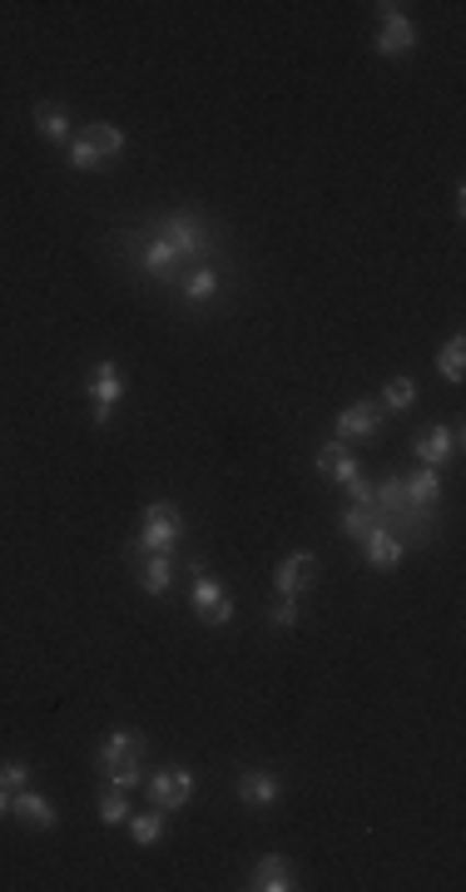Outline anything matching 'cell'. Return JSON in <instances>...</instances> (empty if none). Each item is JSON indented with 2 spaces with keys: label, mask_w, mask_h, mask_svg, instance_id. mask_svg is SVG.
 <instances>
[{
  "label": "cell",
  "mask_w": 466,
  "mask_h": 892,
  "mask_svg": "<svg viewBox=\"0 0 466 892\" xmlns=\"http://www.w3.org/2000/svg\"><path fill=\"white\" fill-rule=\"evenodd\" d=\"M159 233H164V239L174 243V253H179L184 263H208V259L218 253V233H214V224H208L204 214H189V208H174V214H164Z\"/></svg>",
  "instance_id": "1"
},
{
  "label": "cell",
  "mask_w": 466,
  "mask_h": 892,
  "mask_svg": "<svg viewBox=\"0 0 466 892\" xmlns=\"http://www.w3.org/2000/svg\"><path fill=\"white\" fill-rule=\"evenodd\" d=\"M125 253L135 259V268L145 273V278H159V283H184V273L189 268H198V263H184L174 253V243L164 239L159 229H149V233H139V239H125Z\"/></svg>",
  "instance_id": "2"
},
{
  "label": "cell",
  "mask_w": 466,
  "mask_h": 892,
  "mask_svg": "<svg viewBox=\"0 0 466 892\" xmlns=\"http://www.w3.org/2000/svg\"><path fill=\"white\" fill-rule=\"evenodd\" d=\"M84 397H90V422L94 426L110 422L114 407L125 402V373H120V363L100 357V363L90 367V377H84Z\"/></svg>",
  "instance_id": "3"
},
{
  "label": "cell",
  "mask_w": 466,
  "mask_h": 892,
  "mask_svg": "<svg viewBox=\"0 0 466 892\" xmlns=\"http://www.w3.org/2000/svg\"><path fill=\"white\" fill-rule=\"evenodd\" d=\"M179 536H184V516H179L174 501H155L145 506V526L135 536V556H155V550H174Z\"/></svg>",
  "instance_id": "4"
},
{
  "label": "cell",
  "mask_w": 466,
  "mask_h": 892,
  "mask_svg": "<svg viewBox=\"0 0 466 892\" xmlns=\"http://www.w3.org/2000/svg\"><path fill=\"white\" fill-rule=\"evenodd\" d=\"M189 605H194L198 625H208V630H218V625L234 620V601H228V591L198 561H194V591H189Z\"/></svg>",
  "instance_id": "5"
},
{
  "label": "cell",
  "mask_w": 466,
  "mask_h": 892,
  "mask_svg": "<svg viewBox=\"0 0 466 892\" xmlns=\"http://www.w3.org/2000/svg\"><path fill=\"white\" fill-rule=\"evenodd\" d=\"M377 15H383V31H377L373 50L383 60H407L417 50V25L402 15V5H377Z\"/></svg>",
  "instance_id": "6"
},
{
  "label": "cell",
  "mask_w": 466,
  "mask_h": 892,
  "mask_svg": "<svg viewBox=\"0 0 466 892\" xmlns=\"http://www.w3.org/2000/svg\"><path fill=\"white\" fill-rule=\"evenodd\" d=\"M318 575H322L318 556H312V550H293V556H283V561L273 565V595H303L318 585Z\"/></svg>",
  "instance_id": "7"
},
{
  "label": "cell",
  "mask_w": 466,
  "mask_h": 892,
  "mask_svg": "<svg viewBox=\"0 0 466 892\" xmlns=\"http://www.w3.org/2000/svg\"><path fill=\"white\" fill-rule=\"evenodd\" d=\"M145 758H149V739L139 734V729H114V734L100 744V754H94V774H104V768L145 764Z\"/></svg>",
  "instance_id": "8"
},
{
  "label": "cell",
  "mask_w": 466,
  "mask_h": 892,
  "mask_svg": "<svg viewBox=\"0 0 466 892\" xmlns=\"http://www.w3.org/2000/svg\"><path fill=\"white\" fill-rule=\"evenodd\" d=\"M145 789H149V803H155L159 813H179L189 799H194V774H189V768H159L155 778H145Z\"/></svg>",
  "instance_id": "9"
},
{
  "label": "cell",
  "mask_w": 466,
  "mask_h": 892,
  "mask_svg": "<svg viewBox=\"0 0 466 892\" xmlns=\"http://www.w3.org/2000/svg\"><path fill=\"white\" fill-rule=\"evenodd\" d=\"M383 416L387 412L377 402H353V407H342V412H338L332 436H338V442H348V446H353V442H373V436L383 432Z\"/></svg>",
  "instance_id": "10"
},
{
  "label": "cell",
  "mask_w": 466,
  "mask_h": 892,
  "mask_svg": "<svg viewBox=\"0 0 466 892\" xmlns=\"http://www.w3.org/2000/svg\"><path fill=\"white\" fill-rule=\"evenodd\" d=\"M412 451L422 467H442V461H452L456 451H462V426H442V422L422 426V432L412 436Z\"/></svg>",
  "instance_id": "11"
},
{
  "label": "cell",
  "mask_w": 466,
  "mask_h": 892,
  "mask_svg": "<svg viewBox=\"0 0 466 892\" xmlns=\"http://www.w3.org/2000/svg\"><path fill=\"white\" fill-rule=\"evenodd\" d=\"M234 789H239V803H249L253 813H263L283 799V778L273 774V768H243Z\"/></svg>",
  "instance_id": "12"
},
{
  "label": "cell",
  "mask_w": 466,
  "mask_h": 892,
  "mask_svg": "<svg viewBox=\"0 0 466 892\" xmlns=\"http://www.w3.org/2000/svg\"><path fill=\"white\" fill-rule=\"evenodd\" d=\"M312 467H318V477L338 481V487H348L353 477H363V467L353 461V451H348V442H338V436H328V442L318 446V457H312Z\"/></svg>",
  "instance_id": "13"
},
{
  "label": "cell",
  "mask_w": 466,
  "mask_h": 892,
  "mask_svg": "<svg viewBox=\"0 0 466 892\" xmlns=\"http://www.w3.org/2000/svg\"><path fill=\"white\" fill-rule=\"evenodd\" d=\"M397 481H402V496L412 501L417 511H436V506H442V471H436V467L397 471Z\"/></svg>",
  "instance_id": "14"
},
{
  "label": "cell",
  "mask_w": 466,
  "mask_h": 892,
  "mask_svg": "<svg viewBox=\"0 0 466 892\" xmlns=\"http://www.w3.org/2000/svg\"><path fill=\"white\" fill-rule=\"evenodd\" d=\"M11 813L25 823V828H41V833H50L55 823H60V813H55V803L45 799V793H35V789L11 793Z\"/></svg>",
  "instance_id": "15"
},
{
  "label": "cell",
  "mask_w": 466,
  "mask_h": 892,
  "mask_svg": "<svg viewBox=\"0 0 466 892\" xmlns=\"http://www.w3.org/2000/svg\"><path fill=\"white\" fill-rule=\"evenodd\" d=\"M218 293H224V278H218L214 263H198V268H189L184 283H179V298H184L189 308H208Z\"/></svg>",
  "instance_id": "16"
},
{
  "label": "cell",
  "mask_w": 466,
  "mask_h": 892,
  "mask_svg": "<svg viewBox=\"0 0 466 892\" xmlns=\"http://www.w3.org/2000/svg\"><path fill=\"white\" fill-rule=\"evenodd\" d=\"M363 556H367V565H373V571H397V565H402V556H407V546L387 526H377V530H367Z\"/></svg>",
  "instance_id": "17"
},
{
  "label": "cell",
  "mask_w": 466,
  "mask_h": 892,
  "mask_svg": "<svg viewBox=\"0 0 466 892\" xmlns=\"http://www.w3.org/2000/svg\"><path fill=\"white\" fill-rule=\"evenodd\" d=\"M249 888H259V892H293V888H298V882H293V862L279 858V853H263V858L253 862Z\"/></svg>",
  "instance_id": "18"
},
{
  "label": "cell",
  "mask_w": 466,
  "mask_h": 892,
  "mask_svg": "<svg viewBox=\"0 0 466 892\" xmlns=\"http://www.w3.org/2000/svg\"><path fill=\"white\" fill-rule=\"evenodd\" d=\"M169 585H174V556H169V550L145 556V561H139V591L145 595H169Z\"/></svg>",
  "instance_id": "19"
},
{
  "label": "cell",
  "mask_w": 466,
  "mask_h": 892,
  "mask_svg": "<svg viewBox=\"0 0 466 892\" xmlns=\"http://www.w3.org/2000/svg\"><path fill=\"white\" fill-rule=\"evenodd\" d=\"M80 139L94 149V159H100V164H104V159H120V155H125V145H129L125 129L104 125V119H100V125H90V129H80Z\"/></svg>",
  "instance_id": "20"
},
{
  "label": "cell",
  "mask_w": 466,
  "mask_h": 892,
  "mask_svg": "<svg viewBox=\"0 0 466 892\" xmlns=\"http://www.w3.org/2000/svg\"><path fill=\"white\" fill-rule=\"evenodd\" d=\"M35 129H41L50 145H70V110L65 104H35Z\"/></svg>",
  "instance_id": "21"
},
{
  "label": "cell",
  "mask_w": 466,
  "mask_h": 892,
  "mask_svg": "<svg viewBox=\"0 0 466 892\" xmlns=\"http://www.w3.org/2000/svg\"><path fill=\"white\" fill-rule=\"evenodd\" d=\"M164 833H169V813H159V809H149V813H129V838L139 843V848H155V843H164Z\"/></svg>",
  "instance_id": "22"
},
{
  "label": "cell",
  "mask_w": 466,
  "mask_h": 892,
  "mask_svg": "<svg viewBox=\"0 0 466 892\" xmlns=\"http://www.w3.org/2000/svg\"><path fill=\"white\" fill-rule=\"evenodd\" d=\"M436 367H442L446 382H462V377H466V338H462V332H452V338L442 343V353H436Z\"/></svg>",
  "instance_id": "23"
},
{
  "label": "cell",
  "mask_w": 466,
  "mask_h": 892,
  "mask_svg": "<svg viewBox=\"0 0 466 892\" xmlns=\"http://www.w3.org/2000/svg\"><path fill=\"white\" fill-rule=\"evenodd\" d=\"M377 526H383V521H377L373 506H348V511H342V536L357 540V546H363L367 530H377Z\"/></svg>",
  "instance_id": "24"
},
{
  "label": "cell",
  "mask_w": 466,
  "mask_h": 892,
  "mask_svg": "<svg viewBox=\"0 0 466 892\" xmlns=\"http://www.w3.org/2000/svg\"><path fill=\"white\" fill-rule=\"evenodd\" d=\"M100 823H104V828L129 823V793L125 789H110V784H104V793H100Z\"/></svg>",
  "instance_id": "25"
},
{
  "label": "cell",
  "mask_w": 466,
  "mask_h": 892,
  "mask_svg": "<svg viewBox=\"0 0 466 892\" xmlns=\"http://www.w3.org/2000/svg\"><path fill=\"white\" fill-rule=\"evenodd\" d=\"M412 402H417V382L412 377H393V382L383 387V412H412Z\"/></svg>",
  "instance_id": "26"
},
{
  "label": "cell",
  "mask_w": 466,
  "mask_h": 892,
  "mask_svg": "<svg viewBox=\"0 0 466 892\" xmlns=\"http://www.w3.org/2000/svg\"><path fill=\"white\" fill-rule=\"evenodd\" d=\"M269 625H273V630H293V625H298V595H273Z\"/></svg>",
  "instance_id": "27"
},
{
  "label": "cell",
  "mask_w": 466,
  "mask_h": 892,
  "mask_svg": "<svg viewBox=\"0 0 466 892\" xmlns=\"http://www.w3.org/2000/svg\"><path fill=\"white\" fill-rule=\"evenodd\" d=\"M0 789H11V793L31 789V764H25V758H5V764H0Z\"/></svg>",
  "instance_id": "28"
},
{
  "label": "cell",
  "mask_w": 466,
  "mask_h": 892,
  "mask_svg": "<svg viewBox=\"0 0 466 892\" xmlns=\"http://www.w3.org/2000/svg\"><path fill=\"white\" fill-rule=\"evenodd\" d=\"M104 784H110V789H125V793H135L139 789V784H145V764H129V768H104Z\"/></svg>",
  "instance_id": "29"
},
{
  "label": "cell",
  "mask_w": 466,
  "mask_h": 892,
  "mask_svg": "<svg viewBox=\"0 0 466 892\" xmlns=\"http://www.w3.org/2000/svg\"><path fill=\"white\" fill-rule=\"evenodd\" d=\"M70 164L80 169V174H94V169H100V159H94V149L84 145V139H70Z\"/></svg>",
  "instance_id": "30"
},
{
  "label": "cell",
  "mask_w": 466,
  "mask_h": 892,
  "mask_svg": "<svg viewBox=\"0 0 466 892\" xmlns=\"http://www.w3.org/2000/svg\"><path fill=\"white\" fill-rule=\"evenodd\" d=\"M342 491L353 496V506H373V487H367V477H353V481H348V487H342Z\"/></svg>",
  "instance_id": "31"
},
{
  "label": "cell",
  "mask_w": 466,
  "mask_h": 892,
  "mask_svg": "<svg viewBox=\"0 0 466 892\" xmlns=\"http://www.w3.org/2000/svg\"><path fill=\"white\" fill-rule=\"evenodd\" d=\"M11 813V789H0V819Z\"/></svg>",
  "instance_id": "32"
}]
</instances>
